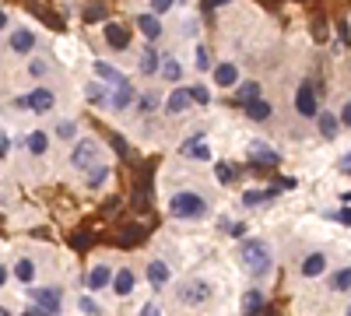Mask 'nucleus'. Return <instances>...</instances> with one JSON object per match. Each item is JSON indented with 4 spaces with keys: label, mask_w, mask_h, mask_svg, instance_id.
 <instances>
[{
    "label": "nucleus",
    "mask_w": 351,
    "mask_h": 316,
    "mask_svg": "<svg viewBox=\"0 0 351 316\" xmlns=\"http://www.w3.org/2000/svg\"><path fill=\"white\" fill-rule=\"evenodd\" d=\"M134 284H137L134 271H130V267H123V271H116V278H112V292L120 295V299H127V295L134 292Z\"/></svg>",
    "instance_id": "nucleus-16"
},
{
    "label": "nucleus",
    "mask_w": 351,
    "mask_h": 316,
    "mask_svg": "<svg viewBox=\"0 0 351 316\" xmlns=\"http://www.w3.org/2000/svg\"><path fill=\"white\" fill-rule=\"evenodd\" d=\"M295 109H299V117H306V120L319 117V109H316V92H313L309 81H302L299 88H295Z\"/></svg>",
    "instance_id": "nucleus-5"
},
{
    "label": "nucleus",
    "mask_w": 351,
    "mask_h": 316,
    "mask_svg": "<svg viewBox=\"0 0 351 316\" xmlns=\"http://www.w3.org/2000/svg\"><path fill=\"white\" fill-rule=\"evenodd\" d=\"M112 271H109V264H95L92 271H88V289H92V292H102L106 289V284H112Z\"/></svg>",
    "instance_id": "nucleus-11"
},
{
    "label": "nucleus",
    "mask_w": 351,
    "mask_h": 316,
    "mask_svg": "<svg viewBox=\"0 0 351 316\" xmlns=\"http://www.w3.org/2000/svg\"><path fill=\"white\" fill-rule=\"evenodd\" d=\"M158 102H162V99H158V92H148V95H144V99L137 102V109L144 112V117H148L152 109H158Z\"/></svg>",
    "instance_id": "nucleus-36"
},
{
    "label": "nucleus",
    "mask_w": 351,
    "mask_h": 316,
    "mask_svg": "<svg viewBox=\"0 0 351 316\" xmlns=\"http://www.w3.org/2000/svg\"><path fill=\"white\" fill-rule=\"evenodd\" d=\"M106 180H109V169L106 165H95L92 172H88V186H92V190H99Z\"/></svg>",
    "instance_id": "nucleus-30"
},
{
    "label": "nucleus",
    "mask_w": 351,
    "mask_h": 316,
    "mask_svg": "<svg viewBox=\"0 0 351 316\" xmlns=\"http://www.w3.org/2000/svg\"><path fill=\"white\" fill-rule=\"evenodd\" d=\"M337 130H341L337 117H334V112H324V117H319V134H324L327 141H334V137H337Z\"/></svg>",
    "instance_id": "nucleus-28"
},
{
    "label": "nucleus",
    "mask_w": 351,
    "mask_h": 316,
    "mask_svg": "<svg viewBox=\"0 0 351 316\" xmlns=\"http://www.w3.org/2000/svg\"><path fill=\"white\" fill-rule=\"evenodd\" d=\"M106 42L112 46V49H130V32H127V28L123 25H106Z\"/></svg>",
    "instance_id": "nucleus-15"
},
{
    "label": "nucleus",
    "mask_w": 351,
    "mask_h": 316,
    "mask_svg": "<svg viewBox=\"0 0 351 316\" xmlns=\"http://www.w3.org/2000/svg\"><path fill=\"white\" fill-rule=\"evenodd\" d=\"M84 99L92 102V106H102V102H106V88H102V84H88V88H84Z\"/></svg>",
    "instance_id": "nucleus-32"
},
{
    "label": "nucleus",
    "mask_w": 351,
    "mask_h": 316,
    "mask_svg": "<svg viewBox=\"0 0 351 316\" xmlns=\"http://www.w3.org/2000/svg\"><path fill=\"white\" fill-rule=\"evenodd\" d=\"M271 112H274V109H271V102H263V99H260V102H253V106H246V117H250L253 123L271 120Z\"/></svg>",
    "instance_id": "nucleus-25"
},
{
    "label": "nucleus",
    "mask_w": 351,
    "mask_h": 316,
    "mask_svg": "<svg viewBox=\"0 0 351 316\" xmlns=\"http://www.w3.org/2000/svg\"><path fill=\"white\" fill-rule=\"evenodd\" d=\"M8 151H11V134L0 137V155H8Z\"/></svg>",
    "instance_id": "nucleus-42"
},
{
    "label": "nucleus",
    "mask_w": 351,
    "mask_h": 316,
    "mask_svg": "<svg viewBox=\"0 0 351 316\" xmlns=\"http://www.w3.org/2000/svg\"><path fill=\"white\" fill-rule=\"evenodd\" d=\"M337 218H341L344 225H351V208H344V211H337Z\"/></svg>",
    "instance_id": "nucleus-46"
},
{
    "label": "nucleus",
    "mask_w": 351,
    "mask_h": 316,
    "mask_svg": "<svg viewBox=\"0 0 351 316\" xmlns=\"http://www.w3.org/2000/svg\"><path fill=\"white\" fill-rule=\"evenodd\" d=\"M215 176H218V183L228 186V183H232V165H228V162H218V165H215Z\"/></svg>",
    "instance_id": "nucleus-37"
},
{
    "label": "nucleus",
    "mask_w": 351,
    "mask_h": 316,
    "mask_svg": "<svg viewBox=\"0 0 351 316\" xmlns=\"http://www.w3.org/2000/svg\"><path fill=\"white\" fill-rule=\"evenodd\" d=\"M84 18H106V8H88Z\"/></svg>",
    "instance_id": "nucleus-44"
},
{
    "label": "nucleus",
    "mask_w": 351,
    "mask_h": 316,
    "mask_svg": "<svg viewBox=\"0 0 351 316\" xmlns=\"http://www.w3.org/2000/svg\"><path fill=\"white\" fill-rule=\"evenodd\" d=\"M53 106H56L53 88H32V92H28V109H32V112H49Z\"/></svg>",
    "instance_id": "nucleus-10"
},
{
    "label": "nucleus",
    "mask_w": 351,
    "mask_h": 316,
    "mask_svg": "<svg viewBox=\"0 0 351 316\" xmlns=\"http://www.w3.org/2000/svg\"><path fill=\"white\" fill-rule=\"evenodd\" d=\"M215 84H218V88H239V67L232 60H221L215 67Z\"/></svg>",
    "instance_id": "nucleus-7"
},
{
    "label": "nucleus",
    "mask_w": 351,
    "mask_h": 316,
    "mask_svg": "<svg viewBox=\"0 0 351 316\" xmlns=\"http://www.w3.org/2000/svg\"><path fill=\"white\" fill-rule=\"evenodd\" d=\"M36 46V32L32 28H14V32L8 36V49L11 53H32Z\"/></svg>",
    "instance_id": "nucleus-9"
},
{
    "label": "nucleus",
    "mask_w": 351,
    "mask_h": 316,
    "mask_svg": "<svg viewBox=\"0 0 351 316\" xmlns=\"http://www.w3.org/2000/svg\"><path fill=\"white\" fill-rule=\"evenodd\" d=\"M92 71H95V77H99V81H112L116 88H120V84H127V77H123L120 71H116L112 64H106V60H95V67H92Z\"/></svg>",
    "instance_id": "nucleus-21"
},
{
    "label": "nucleus",
    "mask_w": 351,
    "mask_h": 316,
    "mask_svg": "<svg viewBox=\"0 0 351 316\" xmlns=\"http://www.w3.org/2000/svg\"><path fill=\"white\" fill-rule=\"evenodd\" d=\"M169 211H172L176 218H183V221H193V218L208 215V200H204L197 190H180V193H172Z\"/></svg>",
    "instance_id": "nucleus-2"
},
{
    "label": "nucleus",
    "mask_w": 351,
    "mask_h": 316,
    "mask_svg": "<svg viewBox=\"0 0 351 316\" xmlns=\"http://www.w3.org/2000/svg\"><path fill=\"white\" fill-rule=\"evenodd\" d=\"M243 232H246V225H243V221H239V225H228V236H236V239H239Z\"/></svg>",
    "instance_id": "nucleus-43"
},
{
    "label": "nucleus",
    "mask_w": 351,
    "mask_h": 316,
    "mask_svg": "<svg viewBox=\"0 0 351 316\" xmlns=\"http://www.w3.org/2000/svg\"><path fill=\"white\" fill-rule=\"evenodd\" d=\"M169 8H172V0H155V4H152V14H155V18H162Z\"/></svg>",
    "instance_id": "nucleus-40"
},
{
    "label": "nucleus",
    "mask_w": 351,
    "mask_h": 316,
    "mask_svg": "<svg viewBox=\"0 0 351 316\" xmlns=\"http://www.w3.org/2000/svg\"><path fill=\"white\" fill-rule=\"evenodd\" d=\"M190 102H193V99H190V92H186V88H172V95H169V102H165L169 117H183Z\"/></svg>",
    "instance_id": "nucleus-17"
},
{
    "label": "nucleus",
    "mask_w": 351,
    "mask_h": 316,
    "mask_svg": "<svg viewBox=\"0 0 351 316\" xmlns=\"http://www.w3.org/2000/svg\"><path fill=\"white\" fill-rule=\"evenodd\" d=\"M236 102L246 109V106H253V102H260V84L256 81H243L239 88H236Z\"/></svg>",
    "instance_id": "nucleus-22"
},
{
    "label": "nucleus",
    "mask_w": 351,
    "mask_h": 316,
    "mask_svg": "<svg viewBox=\"0 0 351 316\" xmlns=\"http://www.w3.org/2000/svg\"><path fill=\"white\" fill-rule=\"evenodd\" d=\"M0 316H11V309H8V306H4V309H0Z\"/></svg>",
    "instance_id": "nucleus-48"
},
{
    "label": "nucleus",
    "mask_w": 351,
    "mask_h": 316,
    "mask_svg": "<svg viewBox=\"0 0 351 316\" xmlns=\"http://www.w3.org/2000/svg\"><path fill=\"white\" fill-rule=\"evenodd\" d=\"M56 137H60V141H74L77 137V123L74 120H60V123H56Z\"/></svg>",
    "instance_id": "nucleus-31"
},
{
    "label": "nucleus",
    "mask_w": 351,
    "mask_h": 316,
    "mask_svg": "<svg viewBox=\"0 0 351 316\" xmlns=\"http://www.w3.org/2000/svg\"><path fill=\"white\" fill-rule=\"evenodd\" d=\"M144 274H148L152 289H165L169 278H172V271H169V264L162 260V256H152V260H148V271H144Z\"/></svg>",
    "instance_id": "nucleus-8"
},
{
    "label": "nucleus",
    "mask_w": 351,
    "mask_h": 316,
    "mask_svg": "<svg viewBox=\"0 0 351 316\" xmlns=\"http://www.w3.org/2000/svg\"><path fill=\"white\" fill-rule=\"evenodd\" d=\"M330 292H351V267L334 271V278H330Z\"/></svg>",
    "instance_id": "nucleus-27"
},
{
    "label": "nucleus",
    "mask_w": 351,
    "mask_h": 316,
    "mask_svg": "<svg viewBox=\"0 0 351 316\" xmlns=\"http://www.w3.org/2000/svg\"><path fill=\"white\" fill-rule=\"evenodd\" d=\"M239 309H243V316H260V309H263V292H260V289H250V292H243V302H239Z\"/></svg>",
    "instance_id": "nucleus-19"
},
{
    "label": "nucleus",
    "mask_w": 351,
    "mask_h": 316,
    "mask_svg": "<svg viewBox=\"0 0 351 316\" xmlns=\"http://www.w3.org/2000/svg\"><path fill=\"white\" fill-rule=\"evenodd\" d=\"M134 99H137V88L127 81V84H120V88L112 92V109H116V112H123V109L134 106Z\"/></svg>",
    "instance_id": "nucleus-18"
},
{
    "label": "nucleus",
    "mask_w": 351,
    "mask_h": 316,
    "mask_svg": "<svg viewBox=\"0 0 351 316\" xmlns=\"http://www.w3.org/2000/svg\"><path fill=\"white\" fill-rule=\"evenodd\" d=\"M211 295H215V284L208 281V278H186L180 289H176V302L180 306H204V302H211Z\"/></svg>",
    "instance_id": "nucleus-3"
},
{
    "label": "nucleus",
    "mask_w": 351,
    "mask_h": 316,
    "mask_svg": "<svg viewBox=\"0 0 351 316\" xmlns=\"http://www.w3.org/2000/svg\"><path fill=\"white\" fill-rule=\"evenodd\" d=\"M186 92H190V99H193L197 106H208V102H211V92H208V88H204V84H190V88H186Z\"/></svg>",
    "instance_id": "nucleus-33"
},
{
    "label": "nucleus",
    "mask_w": 351,
    "mask_h": 316,
    "mask_svg": "<svg viewBox=\"0 0 351 316\" xmlns=\"http://www.w3.org/2000/svg\"><path fill=\"white\" fill-rule=\"evenodd\" d=\"M28 74H32V77H46L49 74V64L46 60H32V64H28Z\"/></svg>",
    "instance_id": "nucleus-38"
},
{
    "label": "nucleus",
    "mask_w": 351,
    "mask_h": 316,
    "mask_svg": "<svg viewBox=\"0 0 351 316\" xmlns=\"http://www.w3.org/2000/svg\"><path fill=\"white\" fill-rule=\"evenodd\" d=\"M180 74H183L180 60H172V56H165V67H162V77H169V81H180Z\"/></svg>",
    "instance_id": "nucleus-35"
},
{
    "label": "nucleus",
    "mask_w": 351,
    "mask_h": 316,
    "mask_svg": "<svg viewBox=\"0 0 351 316\" xmlns=\"http://www.w3.org/2000/svg\"><path fill=\"white\" fill-rule=\"evenodd\" d=\"M239 267L250 278H267L271 267H274L271 243H263V239H243V246H239Z\"/></svg>",
    "instance_id": "nucleus-1"
},
{
    "label": "nucleus",
    "mask_w": 351,
    "mask_h": 316,
    "mask_svg": "<svg viewBox=\"0 0 351 316\" xmlns=\"http://www.w3.org/2000/svg\"><path fill=\"white\" fill-rule=\"evenodd\" d=\"M186 158H193V162H211V148L204 145L200 137H190V141H183V148H180Z\"/></svg>",
    "instance_id": "nucleus-14"
},
{
    "label": "nucleus",
    "mask_w": 351,
    "mask_h": 316,
    "mask_svg": "<svg viewBox=\"0 0 351 316\" xmlns=\"http://www.w3.org/2000/svg\"><path fill=\"white\" fill-rule=\"evenodd\" d=\"M141 32H144V39H152V42H158L162 39V21L148 11V14H137V21H134Z\"/></svg>",
    "instance_id": "nucleus-12"
},
{
    "label": "nucleus",
    "mask_w": 351,
    "mask_h": 316,
    "mask_svg": "<svg viewBox=\"0 0 351 316\" xmlns=\"http://www.w3.org/2000/svg\"><path fill=\"white\" fill-rule=\"evenodd\" d=\"M14 278H18L21 284H32V281H36V264L28 260V256H18V260H14Z\"/></svg>",
    "instance_id": "nucleus-24"
},
{
    "label": "nucleus",
    "mask_w": 351,
    "mask_h": 316,
    "mask_svg": "<svg viewBox=\"0 0 351 316\" xmlns=\"http://www.w3.org/2000/svg\"><path fill=\"white\" fill-rule=\"evenodd\" d=\"M344 316H351V306H348V313H344Z\"/></svg>",
    "instance_id": "nucleus-49"
},
{
    "label": "nucleus",
    "mask_w": 351,
    "mask_h": 316,
    "mask_svg": "<svg viewBox=\"0 0 351 316\" xmlns=\"http://www.w3.org/2000/svg\"><path fill=\"white\" fill-rule=\"evenodd\" d=\"M341 123L351 127V102H344V109H341Z\"/></svg>",
    "instance_id": "nucleus-45"
},
{
    "label": "nucleus",
    "mask_w": 351,
    "mask_h": 316,
    "mask_svg": "<svg viewBox=\"0 0 351 316\" xmlns=\"http://www.w3.org/2000/svg\"><path fill=\"white\" fill-rule=\"evenodd\" d=\"M71 165L92 172L99 165V141L95 137H81L77 145H74V151H71Z\"/></svg>",
    "instance_id": "nucleus-4"
},
{
    "label": "nucleus",
    "mask_w": 351,
    "mask_h": 316,
    "mask_svg": "<svg viewBox=\"0 0 351 316\" xmlns=\"http://www.w3.org/2000/svg\"><path fill=\"white\" fill-rule=\"evenodd\" d=\"M165 64H162V56H158V49L155 46H148L141 53V74H158Z\"/></svg>",
    "instance_id": "nucleus-23"
},
{
    "label": "nucleus",
    "mask_w": 351,
    "mask_h": 316,
    "mask_svg": "<svg viewBox=\"0 0 351 316\" xmlns=\"http://www.w3.org/2000/svg\"><path fill=\"white\" fill-rule=\"evenodd\" d=\"M299 271H302V278H319V274L327 271V253H319V250H316V253H309L306 260H302V267H299Z\"/></svg>",
    "instance_id": "nucleus-13"
},
{
    "label": "nucleus",
    "mask_w": 351,
    "mask_h": 316,
    "mask_svg": "<svg viewBox=\"0 0 351 316\" xmlns=\"http://www.w3.org/2000/svg\"><path fill=\"white\" fill-rule=\"evenodd\" d=\"M197 71H211V56L204 46H197Z\"/></svg>",
    "instance_id": "nucleus-39"
},
{
    "label": "nucleus",
    "mask_w": 351,
    "mask_h": 316,
    "mask_svg": "<svg viewBox=\"0 0 351 316\" xmlns=\"http://www.w3.org/2000/svg\"><path fill=\"white\" fill-rule=\"evenodd\" d=\"M263 200H271L267 190H246V193H243V204H246V208H256V204H263Z\"/></svg>",
    "instance_id": "nucleus-34"
},
{
    "label": "nucleus",
    "mask_w": 351,
    "mask_h": 316,
    "mask_svg": "<svg viewBox=\"0 0 351 316\" xmlns=\"http://www.w3.org/2000/svg\"><path fill=\"white\" fill-rule=\"evenodd\" d=\"M250 158H253V162H260V165H278V162H281V155H278V151H271L267 145H263V141H253Z\"/></svg>",
    "instance_id": "nucleus-20"
},
{
    "label": "nucleus",
    "mask_w": 351,
    "mask_h": 316,
    "mask_svg": "<svg viewBox=\"0 0 351 316\" xmlns=\"http://www.w3.org/2000/svg\"><path fill=\"white\" fill-rule=\"evenodd\" d=\"M141 316H162V306L158 302H144L141 306Z\"/></svg>",
    "instance_id": "nucleus-41"
},
{
    "label": "nucleus",
    "mask_w": 351,
    "mask_h": 316,
    "mask_svg": "<svg viewBox=\"0 0 351 316\" xmlns=\"http://www.w3.org/2000/svg\"><path fill=\"white\" fill-rule=\"evenodd\" d=\"M77 309H81L84 316H102V306H99L92 295H81V299H77Z\"/></svg>",
    "instance_id": "nucleus-29"
},
{
    "label": "nucleus",
    "mask_w": 351,
    "mask_h": 316,
    "mask_svg": "<svg viewBox=\"0 0 351 316\" xmlns=\"http://www.w3.org/2000/svg\"><path fill=\"white\" fill-rule=\"evenodd\" d=\"M39 313H43L39 306H36V309H25V316H39Z\"/></svg>",
    "instance_id": "nucleus-47"
},
{
    "label": "nucleus",
    "mask_w": 351,
    "mask_h": 316,
    "mask_svg": "<svg viewBox=\"0 0 351 316\" xmlns=\"http://www.w3.org/2000/svg\"><path fill=\"white\" fill-rule=\"evenodd\" d=\"M25 145H28V151H32V155H46V148H49V137H46L43 130H32Z\"/></svg>",
    "instance_id": "nucleus-26"
},
{
    "label": "nucleus",
    "mask_w": 351,
    "mask_h": 316,
    "mask_svg": "<svg viewBox=\"0 0 351 316\" xmlns=\"http://www.w3.org/2000/svg\"><path fill=\"white\" fill-rule=\"evenodd\" d=\"M28 295L36 299L43 316H60V292L56 289H28Z\"/></svg>",
    "instance_id": "nucleus-6"
}]
</instances>
